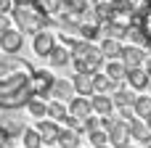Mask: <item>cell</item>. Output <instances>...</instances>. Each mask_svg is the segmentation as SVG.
Returning a JSON list of instances; mask_svg holds the SVG:
<instances>
[{"mask_svg": "<svg viewBox=\"0 0 151 148\" xmlns=\"http://www.w3.org/2000/svg\"><path fill=\"white\" fill-rule=\"evenodd\" d=\"M77 148H80V146H77Z\"/></svg>", "mask_w": 151, "mask_h": 148, "instance_id": "45", "label": "cell"}, {"mask_svg": "<svg viewBox=\"0 0 151 148\" xmlns=\"http://www.w3.org/2000/svg\"><path fill=\"white\" fill-rule=\"evenodd\" d=\"M125 148H130V146H125Z\"/></svg>", "mask_w": 151, "mask_h": 148, "instance_id": "43", "label": "cell"}, {"mask_svg": "<svg viewBox=\"0 0 151 148\" xmlns=\"http://www.w3.org/2000/svg\"><path fill=\"white\" fill-rule=\"evenodd\" d=\"M90 143H93V146H109V135H106L104 130H93V132H90Z\"/></svg>", "mask_w": 151, "mask_h": 148, "instance_id": "32", "label": "cell"}, {"mask_svg": "<svg viewBox=\"0 0 151 148\" xmlns=\"http://www.w3.org/2000/svg\"><path fill=\"white\" fill-rule=\"evenodd\" d=\"M125 79H127V82H130V87H135V90H143V87L149 85V74H146L141 66H135V69H127Z\"/></svg>", "mask_w": 151, "mask_h": 148, "instance_id": "16", "label": "cell"}, {"mask_svg": "<svg viewBox=\"0 0 151 148\" xmlns=\"http://www.w3.org/2000/svg\"><path fill=\"white\" fill-rule=\"evenodd\" d=\"M90 109H93L96 114H101V117H111L114 103H111V98H109L106 93H93V98H90Z\"/></svg>", "mask_w": 151, "mask_h": 148, "instance_id": "11", "label": "cell"}, {"mask_svg": "<svg viewBox=\"0 0 151 148\" xmlns=\"http://www.w3.org/2000/svg\"><path fill=\"white\" fill-rule=\"evenodd\" d=\"M90 79H93V93H106L109 95V90H119V82H114V79H109L106 74H90Z\"/></svg>", "mask_w": 151, "mask_h": 148, "instance_id": "14", "label": "cell"}, {"mask_svg": "<svg viewBox=\"0 0 151 148\" xmlns=\"http://www.w3.org/2000/svg\"><path fill=\"white\" fill-rule=\"evenodd\" d=\"M138 26H141V32H143V37H146V45H151V0L146 3V8H143L141 16H138Z\"/></svg>", "mask_w": 151, "mask_h": 148, "instance_id": "22", "label": "cell"}, {"mask_svg": "<svg viewBox=\"0 0 151 148\" xmlns=\"http://www.w3.org/2000/svg\"><path fill=\"white\" fill-rule=\"evenodd\" d=\"M32 74H35V71H13V74L0 77V109H3V111L24 109V106L35 98Z\"/></svg>", "mask_w": 151, "mask_h": 148, "instance_id": "1", "label": "cell"}, {"mask_svg": "<svg viewBox=\"0 0 151 148\" xmlns=\"http://www.w3.org/2000/svg\"><path fill=\"white\" fill-rule=\"evenodd\" d=\"M101 53H104V58H109V61H117L119 58V53H122V45H119V40H104L101 42Z\"/></svg>", "mask_w": 151, "mask_h": 148, "instance_id": "24", "label": "cell"}, {"mask_svg": "<svg viewBox=\"0 0 151 148\" xmlns=\"http://www.w3.org/2000/svg\"><path fill=\"white\" fill-rule=\"evenodd\" d=\"M48 95H53L56 101H72V98H74V85L66 82V79H53Z\"/></svg>", "mask_w": 151, "mask_h": 148, "instance_id": "9", "label": "cell"}, {"mask_svg": "<svg viewBox=\"0 0 151 148\" xmlns=\"http://www.w3.org/2000/svg\"><path fill=\"white\" fill-rule=\"evenodd\" d=\"M27 109H29L32 117H48V103L40 101V98H32V101L27 103Z\"/></svg>", "mask_w": 151, "mask_h": 148, "instance_id": "30", "label": "cell"}, {"mask_svg": "<svg viewBox=\"0 0 151 148\" xmlns=\"http://www.w3.org/2000/svg\"><path fill=\"white\" fill-rule=\"evenodd\" d=\"M149 148H151V143H149Z\"/></svg>", "mask_w": 151, "mask_h": 148, "instance_id": "44", "label": "cell"}, {"mask_svg": "<svg viewBox=\"0 0 151 148\" xmlns=\"http://www.w3.org/2000/svg\"><path fill=\"white\" fill-rule=\"evenodd\" d=\"M21 138H24V148H42V138L37 130H24Z\"/></svg>", "mask_w": 151, "mask_h": 148, "instance_id": "28", "label": "cell"}, {"mask_svg": "<svg viewBox=\"0 0 151 148\" xmlns=\"http://www.w3.org/2000/svg\"><path fill=\"white\" fill-rule=\"evenodd\" d=\"M72 85H74V93H80V95H93V79H90V74H74V79H72Z\"/></svg>", "mask_w": 151, "mask_h": 148, "instance_id": "19", "label": "cell"}, {"mask_svg": "<svg viewBox=\"0 0 151 148\" xmlns=\"http://www.w3.org/2000/svg\"><path fill=\"white\" fill-rule=\"evenodd\" d=\"M0 48H3V53H13V56H16V53L24 48V34L8 26L5 32H0Z\"/></svg>", "mask_w": 151, "mask_h": 148, "instance_id": "6", "label": "cell"}, {"mask_svg": "<svg viewBox=\"0 0 151 148\" xmlns=\"http://www.w3.org/2000/svg\"><path fill=\"white\" fill-rule=\"evenodd\" d=\"M93 16L104 24V21H109L111 16H114V3L111 0H96V5H93Z\"/></svg>", "mask_w": 151, "mask_h": 148, "instance_id": "17", "label": "cell"}, {"mask_svg": "<svg viewBox=\"0 0 151 148\" xmlns=\"http://www.w3.org/2000/svg\"><path fill=\"white\" fill-rule=\"evenodd\" d=\"M5 11H11V0H0V13H5Z\"/></svg>", "mask_w": 151, "mask_h": 148, "instance_id": "38", "label": "cell"}, {"mask_svg": "<svg viewBox=\"0 0 151 148\" xmlns=\"http://www.w3.org/2000/svg\"><path fill=\"white\" fill-rule=\"evenodd\" d=\"M0 130H3L5 135H11V138H21V132H24L27 127H24V117L19 114V109L0 114Z\"/></svg>", "mask_w": 151, "mask_h": 148, "instance_id": "4", "label": "cell"}, {"mask_svg": "<svg viewBox=\"0 0 151 148\" xmlns=\"http://www.w3.org/2000/svg\"><path fill=\"white\" fill-rule=\"evenodd\" d=\"M80 34H82L85 42H93L101 34V24L98 21H80Z\"/></svg>", "mask_w": 151, "mask_h": 148, "instance_id": "23", "label": "cell"}, {"mask_svg": "<svg viewBox=\"0 0 151 148\" xmlns=\"http://www.w3.org/2000/svg\"><path fill=\"white\" fill-rule=\"evenodd\" d=\"M53 74L50 71H45V69H35V74H32V82H35V98H45L48 93H50V85H53Z\"/></svg>", "mask_w": 151, "mask_h": 148, "instance_id": "7", "label": "cell"}, {"mask_svg": "<svg viewBox=\"0 0 151 148\" xmlns=\"http://www.w3.org/2000/svg\"><path fill=\"white\" fill-rule=\"evenodd\" d=\"M90 111H93V109H90V101H88V98H72V101H69V117H74V119L82 122V119L90 117Z\"/></svg>", "mask_w": 151, "mask_h": 148, "instance_id": "12", "label": "cell"}, {"mask_svg": "<svg viewBox=\"0 0 151 148\" xmlns=\"http://www.w3.org/2000/svg\"><path fill=\"white\" fill-rule=\"evenodd\" d=\"M72 61H74V66H77L80 74H96V71L101 69V64H104V53H101V48H96L93 42L80 40V42L72 48Z\"/></svg>", "mask_w": 151, "mask_h": 148, "instance_id": "3", "label": "cell"}, {"mask_svg": "<svg viewBox=\"0 0 151 148\" xmlns=\"http://www.w3.org/2000/svg\"><path fill=\"white\" fill-rule=\"evenodd\" d=\"M143 124L149 127V132H151V114H149V117H146V122H143Z\"/></svg>", "mask_w": 151, "mask_h": 148, "instance_id": "40", "label": "cell"}, {"mask_svg": "<svg viewBox=\"0 0 151 148\" xmlns=\"http://www.w3.org/2000/svg\"><path fill=\"white\" fill-rule=\"evenodd\" d=\"M64 124H66L69 130H74V132H82V122H80V119H74V117H66V119H64Z\"/></svg>", "mask_w": 151, "mask_h": 148, "instance_id": "34", "label": "cell"}, {"mask_svg": "<svg viewBox=\"0 0 151 148\" xmlns=\"http://www.w3.org/2000/svg\"><path fill=\"white\" fill-rule=\"evenodd\" d=\"M11 16H13L19 32H29V34L45 32V26L50 24V16L42 11V5L37 0L35 3H13L11 5Z\"/></svg>", "mask_w": 151, "mask_h": 148, "instance_id": "2", "label": "cell"}, {"mask_svg": "<svg viewBox=\"0 0 151 148\" xmlns=\"http://www.w3.org/2000/svg\"><path fill=\"white\" fill-rule=\"evenodd\" d=\"M13 71H35V66H32L29 61L19 58V56H13V53H5V56L0 58V77L13 74Z\"/></svg>", "mask_w": 151, "mask_h": 148, "instance_id": "5", "label": "cell"}, {"mask_svg": "<svg viewBox=\"0 0 151 148\" xmlns=\"http://www.w3.org/2000/svg\"><path fill=\"white\" fill-rule=\"evenodd\" d=\"M119 58H122V64H125L127 69H135V66H141V64H143L146 53H143V50H141L138 45H127V48H122Z\"/></svg>", "mask_w": 151, "mask_h": 148, "instance_id": "8", "label": "cell"}, {"mask_svg": "<svg viewBox=\"0 0 151 148\" xmlns=\"http://www.w3.org/2000/svg\"><path fill=\"white\" fill-rule=\"evenodd\" d=\"M133 101H135V95H130V93H127V90H122V87H119V90H114V95H111V103H114V106H119V109H122V106H133Z\"/></svg>", "mask_w": 151, "mask_h": 148, "instance_id": "29", "label": "cell"}, {"mask_svg": "<svg viewBox=\"0 0 151 148\" xmlns=\"http://www.w3.org/2000/svg\"><path fill=\"white\" fill-rule=\"evenodd\" d=\"M8 26H11V19H8L5 13H0V32H5Z\"/></svg>", "mask_w": 151, "mask_h": 148, "instance_id": "36", "label": "cell"}, {"mask_svg": "<svg viewBox=\"0 0 151 148\" xmlns=\"http://www.w3.org/2000/svg\"><path fill=\"white\" fill-rule=\"evenodd\" d=\"M48 61H50V66H66V64L72 61V53H69L64 45H56V48L48 53Z\"/></svg>", "mask_w": 151, "mask_h": 148, "instance_id": "18", "label": "cell"}, {"mask_svg": "<svg viewBox=\"0 0 151 148\" xmlns=\"http://www.w3.org/2000/svg\"><path fill=\"white\" fill-rule=\"evenodd\" d=\"M109 79H114V82H122L125 79V74H127V66L122 64V61H109V66H106V71H104Z\"/></svg>", "mask_w": 151, "mask_h": 148, "instance_id": "25", "label": "cell"}, {"mask_svg": "<svg viewBox=\"0 0 151 148\" xmlns=\"http://www.w3.org/2000/svg\"><path fill=\"white\" fill-rule=\"evenodd\" d=\"M96 148H109V146H96Z\"/></svg>", "mask_w": 151, "mask_h": 148, "instance_id": "42", "label": "cell"}, {"mask_svg": "<svg viewBox=\"0 0 151 148\" xmlns=\"http://www.w3.org/2000/svg\"><path fill=\"white\" fill-rule=\"evenodd\" d=\"M101 32H104L109 40H122V37H127L130 26H127V24H119V21H104Z\"/></svg>", "mask_w": 151, "mask_h": 148, "instance_id": "13", "label": "cell"}, {"mask_svg": "<svg viewBox=\"0 0 151 148\" xmlns=\"http://www.w3.org/2000/svg\"><path fill=\"white\" fill-rule=\"evenodd\" d=\"M82 130H88V132L101 130V119H98V117H88V119H82Z\"/></svg>", "mask_w": 151, "mask_h": 148, "instance_id": "33", "label": "cell"}, {"mask_svg": "<svg viewBox=\"0 0 151 148\" xmlns=\"http://www.w3.org/2000/svg\"><path fill=\"white\" fill-rule=\"evenodd\" d=\"M56 143H58L61 148H77V146H80V138H77V132H74V130L64 127V130H58Z\"/></svg>", "mask_w": 151, "mask_h": 148, "instance_id": "21", "label": "cell"}, {"mask_svg": "<svg viewBox=\"0 0 151 148\" xmlns=\"http://www.w3.org/2000/svg\"><path fill=\"white\" fill-rule=\"evenodd\" d=\"M16 3H35V0H16Z\"/></svg>", "mask_w": 151, "mask_h": 148, "instance_id": "41", "label": "cell"}, {"mask_svg": "<svg viewBox=\"0 0 151 148\" xmlns=\"http://www.w3.org/2000/svg\"><path fill=\"white\" fill-rule=\"evenodd\" d=\"M127 130H130V135H133L135 140H141V143H151V132H149V127H146L143 122L133 119V122H127Z\"/></svg>", "mask_w": 151, "mask_h": 148, "instance_id": "20", "label": "cell"}, {"mask_svg": "<svg viewBox=\"0 0 151 148\" xmlns=\"http://www.w3.org/2000/svg\"><path fill=\"white\" fill-rule=\"evenodd\" d=\"M143 66H146L143 71H146V74H151V56H146V58H143Z\"/></svg>", "mask_w": 151, "mask_h": 148, "instance_id": "39", "label": "cell"}, {"mask_svg": "<svg viewBox=\"0 0 151 148\" xmlns=\"http://www.w3.org/2000/svg\"><path fill=\"white\" fill-rule=\"evenodd\" d=\"M133 114L135 117H149L151 114V98L149 95H135V101H133Z\"/></svg>", "mask_w": 151, "mask_h": 148, "instance_id": "26", "label": "cell"}, {"mask_svg": "<svg viewBox=\"0 0 151 148\" xmlns=\"http://www.w3.org/2000/svg\"><path fill=\"white\" fill-rule=\"evenodd\" d=\"M11 143H13V138H11V135H5V132L0 130V148H11Z\"/></svg>", "mask_w": 151, "mask_h": 148, "instance_id": "35", "label": "cell"}, {"mask_svg": "<svg viewBox=\"0 0 151 148\" xmlns=\"http://www.w3.org/2000/svg\"><path fill=\"white\" fill-rule=\"evenodd\" d=\"M42 5V11L50 16V13H64V0H37Z\"/></svg>", "mask_w": 151, "mask_h": 148, "instance_id": "31", "label": "cell"}, {"mask_svg": "<svg viewBox=\"0 0 151 148\" xmlns=\"http://www.w3.org/2000/svg\"><path fill=\"white\" fill-rule=\"evenodd\" d=\"M53 48H56V40H53L50 32H37V34H35V53H37V56L48 58V53H50Z\"/></svg>", "mask_w": 151, "mask_h": 148, "instance_id": "10", "label": "cell"}, {"mask_svg": "<svg viewBox=\"0 0 151 148\" xmlns=\"http://www.w3.org/2000/svg\"><path fill=\"white\" fill-rule=\"evenodd\" d=\"M58 130H61V127H58L53 119H50V122H45V119H42V122L37 124V132H40V138H42V143H45V146H53V143H56Z\"/></svg>", "mask_w": 151, "mask_h": 148, "instance_id": "15", "label": "cell"}, {"mask_svg": "<svg viewBox=\"0 0 151 148\" xmlns=\"http://www.w3.org/2000/svg\"><path fill=\"white\" fill-rule=\"evenodd\" d=\"M122 117L127 119V122H133L135 117H133V111H130V106H122Z\"/></svg>", "mask_w": 151, "mask_h": 148, "instance_id": "37", "label": "cell"}, {"mask_svg": "<svg viewBox=\"0 0 151 148\" xmlns=\"http://www.w3.org/2000/svg\"><path fill=\"white\" fill-rule=\"evenodd\" d=\"M48 117H53V122H64L69 117V111L61 101H53V103H48Z\"/></svg>", "mask_w": 151, "mask_h": 148, "instance_id": "27", "label": "cell"}]
</instances>
